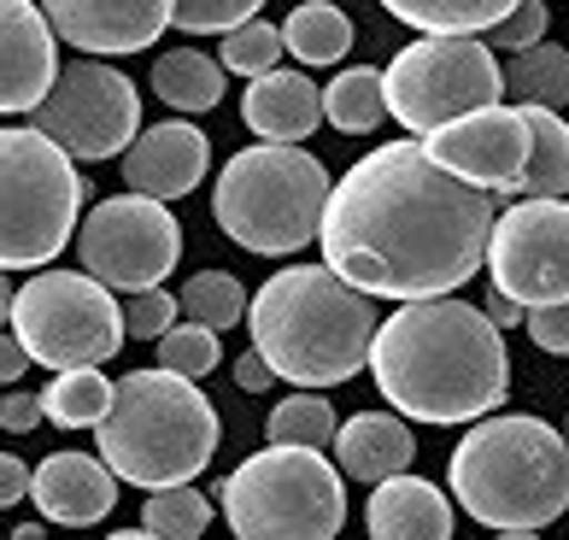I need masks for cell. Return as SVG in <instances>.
<instances>
[{
    "mask_svg": "<svg viewBox=\"0 0 569 540\" xmlns=\"http://www.w3.org/2000/svg\"><path fill=\"white\" fill-rule=\"evenodd\" d=\"M493 194L423 153V141H382L329 189L323 264L376 300H440L488 264Z\"/></svg>",
    "mask_w": 569,
    "mask_h": 540,
    "instance_id": "6da1fadb",
    "label": "cell"
},
{
    "mask_svg": "<svg viewBox=\"0 0 569 540\" xmlns=\"http://www.w3.org/2000/svg\"><path fill=\"white\" fill-rule=\"evenodd\" d=\"M370 377L411 423H476L511 393V359L488 311L440 294L376 323Z\"/></svg>",
    "mask_w": 569,
    "mask_h": 540,
    "instance_id": "7a4b0ae2",
    "label": "cell"
},
{
    "mask_svg": "<svg viewBox=\"0 0 569 540\" xmlns=\"http://www.w3.org/2000/svg\"><path fill=\"white\" fill-rule=\"evenodd\" d=\"M247 329L293 388H341L370 364L376 306L335 264H288L252 294Z\"/></svg>",
    "mask_w": 569,
    "mask_h": 540,
    "instance_id": "3957f363",
    "label": "cell"
},
{
    "mask_svg": "<svg viewBox=\"0 0 569 540\" xmlns=\"http://www.w3.org/2000/svg\"><path fill=\"white\" fill-rule=\"evenodd\" d=\"M452 493L488 529H546L569 511V441L529 411L488 418L452 447Z\"/></svg>",
    "mask_w": 569,
    "mask_h": 540,
    "instance_id": "277c9868",
    "label": "cell"
},
{
    "mask_svg": "<svg viewBox=\"0 0 569 540\" xmlns=\"http://www.w3.org/2000/svg\"><path fill=\"white\" fill-rule=\"evenodd\" d=\"M100 459L118 482L136 488H177L212 464L218 452V406L200 393L194 377L171 370H130L112 382V411L94 423Z\"/></svg>",
    "mask_w": 569,
    "mask_h": 540,
    "instance_id": "5b68a950",
    "label": "cell"
},
{
    "mask_svg": "<svg viewBox=\"0 0 569 540\" xmlns=\"http://www.w3.org/2000/svg\"><path fill=\"white\" fill-rule=\"evenodd\" d=\"M323 206H329V171L300 141L241 148L218 171V189H212L218 230L236 247L264 253V259H288V253L318 241Z\"/></svg>",
    "mask_w": 569,
    "mask_h": 540,
    "instance_id": "8992f818",
    "label": "cell"
},
{
    "mask_svg": "<svg viewBox=\"0 0 569 540\" xmlns=\"http://www.w3.org/2000/svg\"><path fill=\"white\" fill-rule=\"evenodd\" d=\"M236 540H335L347 523V488L318 447H264L218 488Z\"/></svg>",
    "mask_w": 569,
    "mask_h": 540,
    "instance_id": "52a82bcc",
    "label": "cell"
},
{
    "mask_svg": "<svg viewBox=\"0 0 569 540\" xmlns=\"http://www.w3.org/2000/svg\"><path fill=\"white\" fill-rule=\"evenodd\" d=\"M82 177L53 136L0 130V270H41L77 241Z\"/></svg>",
    "mask_w": 569,
    "mask_h": 540,
    "instance_id": "ba28073f",
    "label": "cell"
},
{
    "mask_svg": "<svg viewBox=\"0 0 569 540\" xmlns=\"http://www.w3.org/2000/svg\"><path fill=\"white\" fill-rule=\"evenodd\" d=\"M12 336L30 347L36 364L82 370L107 364L130 341V329H123V306L112 300V288L94 282L89 270H36L12 294Z\"/></svg>",
    "mask_w": 569,
    "mask_h": 540,
    "instance_id": "9c48e42d",
    "label": "cell"
},
{
    "mask_svg": "<svg viewBox=\"0 0 569 540\" xmlns=\"http://www.w3.org/2000/svg\"><path fill=\"white\" fill-rule=\"evenodd\" d=\"M382 89H388V118L406 123L411 136H429L463 112L499 107L505 77L481 36H417L411 48L388 59Z\"/></svg>",
    "mask_w": 569,
    "mask_h": 540,
    "instance_id": "30bf717a",
    "label": "cell"
},
{
    "mask_svg": "<svg viewBox=\"0 0 569 540\" xmlns=\"http://www.w3.org/2000/svg\"><path fill=\"white\" fill-rule=\"evenodd\" d=\"M41 136H53L71 159H123L130 141L141 136V94L136 82L112 71L107 59H71L53 77V94L30 112Z\"/></svg>",
    "mask_w": 569,
    "mask_h": 540,
    "instance_id": "8fae6325",
    "label": "cell"
},
{
    "mask_svg": "<svg viewBox=\"0 0 569 540\" xmlns=\"http://www.w3.org/2000/svg\"><path fill=\"white\" fill-rule=\"evenodd\" d=\"M82 270L118 294H147L177 270L182 259V230L153 194H112L100 200L77 230Z\"/></svg>",
    "mask_w": 569,
    "mask_h": 540,
    "instance_id": "7c38bea8",
    "label": "cell"
},
{
    "mask_svg": "<svg viewBox=\"0 0 569 540\" xmlns=\"http://www.w3.org/2000/svg\"><path fill=\"white\" fill-rule=\"evenodd\" d=\"M488 270L522 311L569 300V200H511L493 218Z\"/></svg>",
    "mask_w": 569,
    "mask_h": 540,
    "instance_id": "4fadbf2b",
    "label": "cell"
},
{
    "mask_svg": "<svg viewBox=\"0 0 569 540\" xmlns=\"http://www.w3.org/2000/svg\"><path fill=\"white\" fill-rule=\"evenodd\" d=\"M529 148H535V136H529L522 107H481L423 136V153L440 171L476 182V189H511L522 177V164H529Z\"/></svg>",
    "mask_w": 569,
    "mask_h": 540,
    "instance_id": "5bb4252c",
    "label": "cell"
},
{
    "mask_svg": "<svg viewBox=\"0 0 569 540\" xmlns=\"http://www.w3.org/2000/svg\"><path fill=\"white\" fill-rule=\"evenodd\" d=\"M36 7L66 48H82L89 59L141 53L171 30V0H36Z\"/></svg>",
    "mask_w": 569,
    "mask_h": 540,
    "instance_id": "9a60e30c",
    "label": "cell"
},
{
    "mask_svg": "<svg viewBox=\"0 0 569 540\" xmlns=\"http://www.w3.org/2000/svg\"><path fill=\"white\" fill-rule=\"evenodd\" d=\"M53 24L36 0H0V112H36L53 94Z\"/></svg>",
    "mask_w": 569,
    "mask_h": 540,
    "instance_id": "2e32d148",
    "label": "cell"
},
{
    "mask_svg": "<svg viewBox=\"0 0 569 540\" xmlns=\"http://www.w3.org/2000/svg\"><path fill=\"white\" fill-rule=\"evenodd\" d=\"M206 164H212V141H206L194 123H153L130 141L123 153V189L130 194H153V200H177V194H194Z\"/></svg>",
    "mask_w": 569,
    "mask_h": 540,
    "instance_id": "e0dca14e",
    "label": "cell"
},
{
    "mask_svg": "<svg viewBox=\"0 0 569 540\" xmlns=\"http://www.w3.org/2000/svg\"><path fill=\"white\" fill-rule=\"evenodd\" d=\"M30 500L48 523L66 529H94L118 506V476L94 452H48L30 470Z\"/></svg>",
    "mask_w": 569,
    "mask_h": 540,
    "instance_id": "ac0fdd59",
    "label": "cell"
},
{
    "mask_svg": "<svg viewBox=\"0 0 569 540\" xmlns=\"http://www.w3.org/2000/svg\"><path fill=\"white\" fill-rule=\"evenodd\" d=\"M241 118L259 141H306L323 123V89L306 71H264L247 82Z\"/></svg>",
    "mask_w": 569,
    "mask_h": 540,
    "instance_id": "d6986e66",
    "label": "cell"
},
{
    "mask_svg": "<svg viewBox=\"0 0 569 540\" xmlns=\"http://www.w3.org/2000/svg\"><path fill=\"white\" fill-rule=\"evenodd\" d=\"M370 540H452V506L423 476L399 470L370 488Z\"/></svg>",
    "mask_w": 569,
    "mask_h": 540,
    "instance_id": "ffe728a7",
    "label": "cell"
},
{
    "mask_svg": "<svg viewBox=\"0 0 569 540\" xmlns=\"http://www.w3.org/2000/svg\"><path fill=\"white\" fill-rule=\"evenodd\" d=\"M335 459H341L347 476L376 488V482H388V476L411 470L417 441L393 411H358V418H347L341 434H335Z\"/></svg>",
    "mask_w": 569,
    "mask_h": 540,
    "instance_id": "44dd1931",
    "label": "cell"
},
{
    "mask_svg": "<svg viewBox=\"0 0 569 540\" xmlns=\"http://www.w3.org/2000/svg\"><path fill=\"white\" fill-rule=\"evenodd\" d=\"M529 118V164H522V177L511 189H499L505 200H563L569 194V123L552 112V107H522Z\"/></svg>",
    "mask_w": 569,
    "mask_h": 540,
    "instance_id": "7402d4cb",
    "label": "cell"
},
{
    "mask_svg": "<svg viewBox=\"0 0 569 540\" xmlns=\"http://www.w3.org/2000/svg\"><path fill=\"white\" fill-rule=\"evenodd\" d=\"M153 94L177 112H212L223 100V66L200 48H171L153 59Z\"/></svg>",
    "mask_w": 569,
    "mask_h": 540,
    "instance_id": "603a6c76",
    "label": "cell"
},
{
    "mask_svg": "<svg viewBox=\"0 0 569 540\" xmlns=\"http://www.w3.org/2000/svg\"><path fill=\"white\" fill-rule=\"evenodd\" d=\"M499 77H505V94H511L517 107H552V112L569 107V48L535 41V48L505 59Z\"/></svg>",
    "mask_w": 569,
    "mask_h": 540,
    "instance_id": "cb8c5ba5",
    "label": "cell"
},
{
    "mask_svg": "<svg viewBox=\"0 0 569 540\" xmlns=\"http://www.w3.org/2000/svg\"><path fill=\"white\" fill-rule=\"evenodd\" d=\"M282 48L300 59V66H335V59L352 53V18L341 7H329V0H306V7L288 12Z\"/></svg>",
    "mask_w": 569,
    "mask_h": 540,
    "instance_id": "d4e9b609",
    "label": "cell"
},
{
    "mask_svg": "<svg viewBox=\"0 0 569 540\" xmlns=\"http://www.w3.org/2000/svg\"><path fill=\"white\" fill-rule=\"evenodd\" d=\"M517 0H382V12L423 36H481L499 24Z\"/></svg>",
    "mask_w": 569,
    "mask_h": 540,
    "instance_id": "484cf974",
    "label": "cell"
},
{
    "mask_svg": "<svg viewBox=\"0 0 569 540\" xmlns=\"http://www.w3.org/2000/svg\"><path fill=\"white\" fill-rule=\"evenodd\" d=\"M382 118H388V89L376 66H352L323 89V123H335V130L370 136V130H382Z\"/></svg>",
    "mask_w": 569,
    "mask_h": 540,
    "instance_id": "4316f807",
    "label": "cell"
},
{
    "mask_svg": "<svg viewBox=\"0 0 569 540\" xmlns=\"http://www.w3.org/2000/svg\"><path fill=\"white\" fill-rule=\"evenodd\" d=\"M41 411H48L59 429H94L112 411V382L100 377V364L59 370V377L41 388Z\"/></svg>",
    "mask_w": 569,
    "mask_h": 540,
    "instance_id": "83f0119b",
    "label": "cell"
},
{
    "mask_svg": "<svg viewBox=\"0 0 569 540\" xmlns=\"http://www.w3.org/2000/svg\"><path fill=\"white\" fill-rule=\"evenodd\" d=\"M264 434H270V447H318L323 452L335 434H341V423H335V406L323 393L306 388V393H288V400L270 411Z\"/></svg>",
    "mask_w": 569,
    "mask_h": 540,
    "instance_id": "f1b7e54d",
    "label": "cell"
},
{
    "mask_svg": "<svg viewBox=\"0 0 569 540\" xmlns=\"http://www.w3.org/2000/svg\"><path fill=\"white\" fill-rule=\"evenodd\" d=\"M206 523H212V506H206V493H194V482L153 488L141 506V529L159 540H200Z\"/></svg>",
    "mask_w": 569,
    "mask_h": 540,
    "instance_id": "f546056e",
    "label": "cell"
},
{
    "mask_svg": "<svg viewBox=\"0 0 569 540\" xmlns=\"http://www.w3.org/2000/svg\"><path fill=\"white\" fill-rule=\"evenodd\" d=\"M177 300L188 311V323H206V329H236L241 311H247L241 277H229V270H200V277H188Z\"/></svg>",
    "mask_w": 569,
    "mask_h": 540,
    "instance_id": "4dcf8cb0",
    "label": "cell"
},
{
    "mask_svg": "<svg viewBox=\"0 0 569 540\" xmlns=\"http://www.w3.org/2000/svg\"><path fill=\"white\" fill-rule=\"evenodd\" d=\"M277 59H282V24H264V18H247L241 30H229V36H223V53H218V66L252 82V77L277 71Z\"/></svg>",
    "mask_w": 569,
    "mask_h": 540,
    "instance_id": "1f68e13d",
    "label": "cell"
},
{
    "mask_svg": "<svg viewBox=\"0 0 569 540\" xmlns=\"http://www.w3.org/2000/svg\"><path fill=\"white\" fill-rule=\"evenodd\" d=\"M223 347H218V329L206 323H177L159 336V370H171V377H206V370H218Z\"/></svg>",
    "mask_w": 569,
    "mask_h": 540,
    "instance_id": "d6a6232c",
    "label": "cell"
},
{
    "mask_svg": "<svg viewBox=\"0 0 569 540\" xmlns=\"http://www.w3.org/2000/svg\"><path fill=\"white\" fill-rule=\"evenodd\" d=\"M264 0H171V24L182 36H229L247 18H259Z\"/></svg>",
    "mask_w": 569,
    "mask_h": 540,
    "instance_id": "836d02e7",
    "label": "cell"
},
{
    "mask_svg": "<svg viewBox=\"0 0 569 540\" xmlns=\"http://www.w3.org/2000/svg\"><path fill=\"white\" fill-rule=\"evenodd\" d=\"M481 41L505 48V53H522V48H535V41H546V0H517L499 24L481 30Z\"/></svg>",
    "mask_w": 569,
    "mask_h": 540,
    "instance_id": "e575fe53",
    "label": "cell"
},
{
    "mask_svg": "<svg viewBox=\"0 0 569 540\" xmlns=\"http://www.w3.org/2000/svg\"><path fill=\"white\" fill-rule=\"evenodd\" d=\"M177 318H182V300L164 294V288L130 294V306H123V329H130L136 341H159L164 329H177Z\"/></svg>",
    "mask_w": 569,
    "mask_h": 540,
    "instance_id": "d590c367",
    "label": "cell"
},
{
    "mask_svg": "<svg viewBox=\"0 0 569 540\" xmlns=\"http://www.w3.org/2000/svg\"><path fill=\"white\" fill-rule=\"evenodd\" d=\"M529 336H535L540 352H558V359H569V300L535 306V311H529Z\"/></svg>",
    "mask_w": 569,
    "mask_h": 540,
    "instance_id": "8d00e7d4",
    "label": "cell"
},
{
    "mask_svg": "<svg viewBox=\"0 0 569 540\" xmlns=\"http://www.w3.org/2000/svg\"><path fill=\"white\" fill-rule=\"evenodd\" d=\"M41 393H24V388H7L0 393V429H12V434H30V429H41Z\"/></svg>",
    "mask_w": 569,
    "mask_h": 540,
    "instance_id": "74e56055",
    "label": "cell"
},
{
    "mask_svg": "<svg viewBox=\"0 0 569 540\" xmlns=\"http://www.w3.org/2000/svg\"><path fill=\"white\" fill-rule=\"evenodd\" d=\"M30 364H36V359H30V347L18 341L12 329H0V388H12L18 377H30Z\"/></svg>",
    "mask_w": 569,
    "mask_h": 540,
    "instance_id": "f35d334b",
    "label": "cell"
},
{
    "mask_svg": "<svg viewBox=\"0 0 569 540\" xmlns=\"http://www.w3.org/2000/svg\"><path fill=\"white\" fill-rule=\"evenodd\" d=\"M236 382H241V393H264L270 382H277V370H270V359L259 347H247L241 359H236Z\"/></svg>",
    "mask_w": 569,
    "mask_h": 540,
    "instance_id": "ab89813d",
    "label": "cell"
},
{
    "mask_svg": "<svg viewBox=\"0 0 569 540\" xmlns=\"http://www.w3.org/2000/svg\"><path fill=\"white\" fill-rule=\"evenodd\" d=\"M24 493H30V464L12 459V452H0V511L18 506Z\"/></svg>",
    "mask_w": 569,
    "mask_h": 540,
    "instance_id": "60d3db41",
    "label": "cell"
},
{
    "mask_svg": "<svg viewBox=\"0 0 569 540\" xmlns=\"http://www.w3.org/2000/svg\"><path fill=\"white\" fill-rule=\"evenodd\" d=\"M488 318H493L499 329H517L522 318H529V311H522V306H517L511 294H499V288H493V294H488Z\"/></svg>",
    "mask_w": 569,
    "mask_h": 540,
    "instance_id": "b9f144b4",
    "label": "cell"
},
{
    "mask_svg": "<svg viewBox=\"0 0 569 540\" xmlns=\"http://www.w3.org/2000/svg\"><path fill=\"white\" fill-rule=\"evenodd\" d=\"M12 294H18V288L7 282V270H0V329H7V318H12Z\"/></svg>",
    "mask_w": 569,
    "mask_h": 540,
    "instance_id": "7bdbcfd3",
    "label": "cell"
},
{
    "mask_svg": "<svg viewBox=\"0 0 569 540\" xmlns=\"http://www.w3.org/2000/svg\"><path fill=\"white\" fill-rule=\"evenodd\" d=\"M107 540H159V534H147V529H118V534H107Z\"/></svg>",
    "mask_w": 569,
    "mask_h": 540,
    "instance_id": "ee69618b",
    "label": "cell"
},
{
    "mask_svg": "<svg viewBox=\"0 0 569 540\" xmlns=\"http://www.w3.org/2000/svg\"><path fill=\"white\" fill-rule=\"evenodd\" d=\"M499 540H540L535 529H499Z\"/></svg>",
    "mask_w": 569,
    "mask_h": 540,
    "instance_id": "f6af8a7d",
    "label": "cell"
},
{
    "mask_svg": "<svg viewBox=\"0 0 569 540\" xmlns=\"http://www.w3.org/2000/svg\"><path fill=\"white\" fill-rule=\"evenodd\" d=\"M563 441H569V434H563Z\"/></svg>",
    "mask_w": 569,
    "mask_h": 540,
    "instance_id": "bcb514c9",
    "label": "cell"
}]
</instances>
